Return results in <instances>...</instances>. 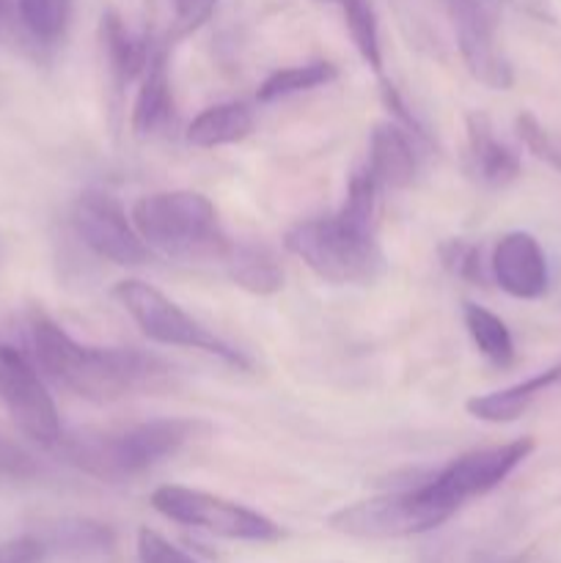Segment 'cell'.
I'll use <instances>...</instances> for the list:
<instances>
[{
	"mask_svg": "<svg viewBox=\"0 0 561 563\" xmlns=\"http://www.w3.org/2000/svg\"><path fill=\"white\" fill-rule=\"evenodd\" d=\"M31 344L50 379L91 401L154 394L174 383V368L132 346H86L42 311L31 313Z\"/></svg>",
	"mask_w": 561,
	"mask_h": 563,
	"instance_id": "6da1fadb",
	"label": "cell"
},
{
	"mask_svg": "<svg viewBox=\"0 0 561 563\" xmlns=\"http://www.w3.org/2000/svg\"><path fill=\"white\" fill-rule=\"evenodd\" d=\"M377 190L369 170H358L346 187V201L333 218H314L292 225L284 236L286 251L330 284H374L385 258L374 236Z\"/></svg>",
	"mask_w": 561,
	"mask_h": 563,
	"instance_id": "7a4b0ae2",
	"label": "cell"
},
{
	"mask_svg": "<svg viewBox=\"0 0 561 563\" xmlns=\"http://www.w3.org/2000/svg\"><path fill=\"white\" fill-rule=\"evenodd\" d=\"M204 432V423L185 421V418H160V421L135 423V427L99 432V429H80V432L61 434L55 445L61 454L80 467L82 473L102 482H127L141 476L157 462L179 454L196 434Z\"/></svg>",
	"mask_w": 561,
	"mask_h": 563,
	"instance_id": "3957f363",
	"label": "cell"
},
{
	"mask_svg": "<svg viewBox=\"0 0 561 563\" xmlns=\"http://www.w3.org/2000/svg\"><path fill=\"white\" fill-rule=\"evenodd\" d=\"M132 225L146 247L152 245L165 256L187 258V262H201V258L223 262L231 247L220 231L218 209L196 190L143 196L132 209Z\"/></svg>",
	"mask_w": 561,
	"mask_h": 563,
	"instance_id": "277c9868",
	"label": "cell"
},
{
	"mask_svg": "<svg viewBox=\"0 0 561 563\" xmlns=\"http://www.w3.org/2000/svg\"><path fill=\"white\" fill-rule=\"evenodd\" d=\"M457 511L460 506L443 498L427 478L418 487L344 506L328 517V526L352 539H407L435 531Z\"/></svg>",
	"mask_w": 561,
	"mask_h": 563,
	"instance_id": "5b68a950",
	"label": "cell"
},
{
	"mask_svg": "<svg viewBox=\"0 0 561 563\" xmlns=\"http://www.w3.org/2000/svg\"><path fill=\"white\" fill-rule=\"evenodd\" d=\"M113 295L146 339L165 346H185V350L207 352V355L220 357V361L231 363V366L248 368L245 357L240 352L231 350L215 333H209L201 322H196L190 313L182 311L174 300H168L154 286L143 284V280H121L113 289Z\"/></svg>",
	"mask_w": 561,
	"mask_h": 563,
	"instance_id": "8992f818",
	"label": "cell"
},
{
	"mask_svg": "<svg viewBox=\"0 0 561 563\" xmlns=\"http://www.w3.org/2000/svg\"><path fill=\"white\" fill-rule=\"evenodd\" d=\"M152 506L179 526L198 528L231 542H278L284 537L270 517L201 489L174 487V484L157 487L152 493Z\"/></svg>",
	"mask_w": 561,
	"mask_h": 563,
	"instance_id": "52a82bcc",
	"label": "cell"
},
{
	"mask_svg": "<svg viewBox=\"0 0 561 563\" xmlns=\"http://www.w3.org/2000/svg\"><path fill=\"white\" fill-rule=\"evenodd\" d=\"M0 401L33 443L53 449L61 440V421L50 390L16 346L0 341Z\"/></svg>",
	"mask_w": 561,
	"mask_h": 563,
	"instance_id": "ba28073f",
	"label": "cell"
},
{
	"mask_svg": "<svg viewBox=\"0 0 561 563\" xmlns=\"http://www.w3.org/2000/svg\"><path fill=\"white\" fill-rule=\"evenodd\" d=\"M72 225H75L82 245L91 247L99 258H108L121 267H138L148 258L146 242L141 240L132 220L127 218L119 198L110 196V192H80L75 207H72Z\"/></svg>",
	"mask_w": 561,
	"mask_h": 563,
	"instance_id": "9c48e42d",
	"label": "cell"
},
{
	"mask_svg": "<svg viewBox=\"0 0 561 563\" xmlns=\"http://www.w3.org/2000/svg\"><path fill=\"white\" fill-rule=\"evenodd\" d=\"M534 449H537V440L520 438L504 445L468 451V454L451 460L429 482L443 498L462 506L471 498H482V495L493 493L498 484H504L534 454Z\"/></svg>",
	"mask_w": 561,
	"mask_h": 563,
	"instance_id": "30bf717a",
	"label": "cell"
},
{
	"mask_svg": "<svg viewBox=\"0 0 561 563\" xmlns=\"http://www.w3.org/2000/svg\"><path fill=\"white\" fill-rule=\"evenodd\" d=\"M490 267H493L495 284L517 300H539L548 291V258L537 236L528 231H512L501 236Z\"/></svg>",
	"mask_w": 561,
	"mask_h": 563,
	"instance_id": "8fae6325",
	"label": "cell"
},
{
	"mask_svg": "<svg viewBox=\"0 0 561 563\" xmlns=\"http://www.w3.org/2000/svg\"><path fill=\"white\" fill-rule=\"evenodd\" d=\"M416 148L407 132L396 124H377L369 141L366 170L377 187L402 190L416 179Z\"/></svg>",
	"mask_w": 561,
	"mask_h": 563,
	"instance_id": "7c38bea8",
	"label": "cell"
},
{
	"mask_svg": "<svg viewBox=\"0 0 561 563\" xmlns=\"http://www.w3.org/2000/svg\"><path fill=\"white\" fill-rule=\"evenodd\" d=\"M141 88H138L135 108H132V130L135 135L148 137L165 130L174 121V93H170L168 53L165 47H154L146 69H143Z\"/></svg>",
	"mask_w": 561,
	"mask_h": 563,
	"instance_id": "4fadbf2b",
	"label": "cell"
},
{
	"mask_svg": "<svg viewBox=\"0 0 561 563\" xmlns=\"http://www.w3.org/2000/svg\"><path fill=\"white\" fill-rule=\"evenodd\" d=\"M468 154L471 170L490 187H504L520 176V157L495 137L487 113L468 115Z\"/></svg>",
	"mask_w": 561,
	"mask_h": 563,
	"instance_id": "5bb4252c",
	"label": "cell"
},
{
	"mask_svg": "<svg viewBox=\"0 0 561 563\" xmlns=\"http://www.w3.org/2000/svg\"><path fill=\"white\" fill-rule=\"evenodd\" d=\"M556 383H561V363L559 366H550L544 372L534 374V377L522 379V383L509 385L504 390H495V394L473 396L468 399V412L479 421L487 423H512L539 399L548 388H553Z\"/></svg>",
	"mask_w": 561,
	"mask_h": 563,
	"instance_id": "9a60e30c",
	"label": "cell"
},
{
	"mask_svg": "<svg viewBox=\"0 0 561 563\" xmlns=\"http://www.w3.org/2000/svg\"><path fill=\"white\" fill-rule=\"evenodd\" d=\"M253 130V113L248 104L242 102H220L212 108L201 110L187 126V143L198 148H215L229 146V143H240L242 137L251 135Z\"/></svg>",
	"mask_w": 561,
	"mask_h": 563,
	"instance_id": "2e32d148",
	"label": "cell"
},
{
	"mask_svg": "<svg viewBox=\"0 0 561 563\" xmlns=\"http://www.w3.org/2000/svg\"><path fill=\"white\" fill-rule=\"evenodd\" d=\"M223 264L229 278L251 295L267 297L284 289V269L267 247L231 245L223 256Z\"/></svg>",
	"mask_w": 561,
	"mask_h": 563,
	"instance_id": "e0dca14e",
	"label": "cell"
},
{
	"mask_svg": "<svg viewBox=\"0 0 561 563\" xmlns=\"http://www.w3.org/2000/svg\"><path fill=\"white\" fill-rule=\"evenodd\" d=\"M102 44L110 60V71H113L119 86L143 75V69H146L148 58L154 53L146 38H138L127 31V25L113 9H108L102 14Z\"/></svg>",
	"mask_w": 561,
	"mask_h": 563,
	"instance_id": "ac0fdd59",
	"label": "cell"
},
{
	"mask_svg": "<svg viewBox=\"0 0 561 563\" xmlns=\"http://www.w3.org/2000/svg\"><path fill=\"white\" fill-rule=\"evenodd\" d=\"M462 317H465V328L468 333H471L473 344L479 346V352H482L490 363H495V366L501 368L515 363V339H512L504 319L495 317L487 308L473 306V302H465Z\"/></svg>",
	"mask_w": 561,
	"mask_h": 563,
	"instance_id": "d6986e66",
	"label": "cell"
},
{
	"mask_svg": "<svg viewBox=\"0 0 561 563\" xmlns=\"http://www.w3.org/2000/svg\"><path fill=\"white\" fill-rule=\"evenodd\" d=\"M339 77V69L328 60H314V64L289 66V69H278L258 86L256 99L258 102H275V99L292 97V93L314 91L319 86H328Z\"/></svg>",
	"mask_w": 561,
	"mask_h": 563,
	"instance_id": "ffe728a7",
	"label": "cell"
},
{
	"mask_svg": "<svg viewBox=\"0 0 561 563\" xmlns=\"http://www.w3.org/2000/svg\"><path fill=\"white\" fill-rule=\"evenodd\" d=\"M344 11L346 31L352 44L361 53V58L372 66L377 75H383V47H380V25L369 0H339Z\"/></svg>",
	"mask_w": 561,
	"mask_h": 563,
	"instance_id": "44dd1931",
	"label": "cell"
},
{
	"mask_svg": "<svg viewBox=\"0 0 561 563\" xmlns=\"http://www.w3.org/2000/svg\"><path fill=\"white\" fill-rule=\"evenodd\" d=\"M42 539L44 548H61V550H77V553H88V550H105L113 537L108 528L97 526L88 520H64L50 526L47 537Z\"/></svg>",
	"mask_w": 561,
	"mask_h": 563,
	"instance_id": "7402d4cb",
	"label": "cell"
},
{
	"mask_svg": "<svg viewBox=\"0 0 561 563\" xmlns=\"http://www.w3.org/2000/svg\"><path fill=\"white\" fill-rule=\"evenodd\" d=\"M72 0H16V11L28 31L42 42H55L69 20Z\"/></svg>",
	"mask_w": 561,
	"mask_h": 563,
	"instance_id": "603a6c76",
	"label": "cell"
},
{
	"mask_svg": "<svg viewBox=\"0 0 561 563\" xmlns=\"http://www.w3.org/2000/svg\"><path fill=\"white\" fill-rule=\"evenodd\" d=\"M515 126H517V135H520V141L526 143L528 152L561 174V132H553L548 130V126H542L531 113L517 115Z\"/></svg>",
	"mask_w": 561,
	"mask_h": 563,
	"instance_id": "cb8c5ba5",
	"label": "cell"
},
{
	"mask_svg": "<svg viewBox=\"0 0 561 563\" xmlns=\"http://www.w3.org/2000/svg\"><path fill=\"white\" fill-rule=\"evenodd\" d=\"M440 258H443V264L457 275V278L482 284V253H479L476 245L462 240H451L440 247Z\"/></svg>",
	"mask_w": 561,
	"mask_h": 563,
	"instance_id": "d4e9b609",
	"label": "cell"
},
{
	"mask_svg": "<svg viewBox=\"0 0 561 563\" xmlns=\"http://www.w3.org/2000/svg\"><path fill=\"white\" fill-rule=\"evenodd\" d=\"M138 563H196L187 553H182L176 544L168 539L160 537L152 528H141L138 531Z\"/></svg>",
	"mask_w": 561,
	"mask_h": 563,
	"instance_id": "484cf974",
	"label": "cell"
},
{
	"mask_svg": "<svg viewBox=\"0 0 561 563\" xmlns=\"http://www.w3.org/2000/svg\"><path fill=\"white\" fill-rule=\"evenodd\" d=\"M38 473L36 460L16 440L0 434V476L33 478Z\"/></svg>",
	"mask_w": 561,
	"mask_h": 563,
	"instance_id": "4316f807",
	"label": "cell"
},
{
	"mask_svg": "<svg viewBox=\"0 0 561 563\" xmlns=\"http://www.w3.org/2000/svg\"><path fill=\"white\" fill-rule=\"evenodd\" d=\"M215 3H218V0H174L176 5L174 38H182L187 36V33L198 31V27L212 16Z\"/></svg>",
	"mask_w": 561,
	"mask_h": 563,
	"instance_id": "83f0119b",
	"label": "cell"
},
{
	"mask_svg": "<svg viewBox=\"0 0 561 563\" xmlns=\"http://www.w3.org/2000/svg\"><path fill=\"white\" fill-rule=\"evenodd\" d=\"M47 548L38 537H16L0 544V563H42Z\"/></svg>",
	"mask_w": 561,
	"mask_h": 563,
	"instance_id": "f1b7e54d",
	"label": "cell"
},
{
	"mask_svg": "<svg viewBox=\"0 0 561 563\" xmlns=\"http://www.w3.org/2000/svg\"><path fill=\"white\" fill-rule=\"evenodd\" d=\"M504 3L515 5L517 11H522V14L534 16L539 22H556L553 3L550 0H504Z\"/></svg>",
	"mask_w": 561,
	"mask_h": 563,
	"instance_id": "f546056e",
	"label": "cell"
},
{
	"mask_svg": "<svg viewBox=\"0 0 561 563\" xmlns=\"http://www.w3.org/2000/svg\"><path fill=\"white\" fill-rule=\"evenodd\" d=\"M11 0H0V25H3V22H9V16H11Z\"/></svg>",
	"mask_w": 561,
	"mask_h": 563,
	"instance_id": "4dcf8cb0",
	"label": "cell"
},
{
	"mask_svg": "<svg viewBox=\"0 0 561 563\" xmlns=\"http://www.w3.org/2000/svg\"><path fill=\"white\" fill-rule=\"evenodd\" d=\"M322 3H339V0H322Z\"/></svg>",
	"mask_w": 561,
	"mask_h": 563,
	"instance_id": "1f68e13d",
	"label": "cell"
}]
</instances>
